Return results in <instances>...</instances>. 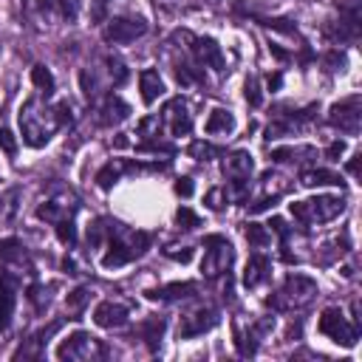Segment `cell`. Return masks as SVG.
Instances as JSON below:
<instances>
[{
	"mask_svg": "<svg viewBox=\"0 0 362 362\" xmlns=\"http://www.w3.org/2000/svg\"><path fill=\"white\" fill-rule=\"evenodd\" d=\"M71 122V105L57 102L54 107L45 105L40 96H31L20 107V136L28 147H42L51 141V136Z\"/></svg>",
	"mask_w": 362,
	"mask_h": 362,
	"instance_id": "6da1fadb",
	"label": "cell"
},
{
	"mask_svg": "<svg viewBox=\"0 0 362 362\" xmlns=\"http://www.w3.org/2000/svg\"><path fill=\"white\" fill-rule=\"evenodd\" d=\"M107 252L102 257V266L105 269H119L136 257H141L150 246V235L147 232H136L130 226H124L122 221H113L110 218V226H107Z\"/></svg>",
	"mask_w": 362,
	"mask_h": 362,
	"instance_id": "7a4b0ae2",
	"label": "cell"
},
{
	"mask_svg": "<svg viewBox=\"0 0 362 362\" xmlns=\"http://www.w3.org/2000/svg\"><path fill=\"white\" fill-rule=\"evenodd\" d=\"M314 297H317V280H311L305 274H288L283 280V286L272 297H266V305L274 311H300Z\"/></svg>",
	"mask_w": 362,
	"mask_h": 362,
	"instance_id": "3957f363",
	"label": "cell"
},
{
	"mask_svg": "<svg viewBox=\"0 0 362 362\" xmlns=\"http://www.w3.org/2000/svg\"><path fill=\"white\" fill-rule=\"evenodd\" d=\"M294 221H300L303 226H314V223H328L337 215L345 212V201L339 195H317V198H305V201H294L291 206Z\"/></svg>",
	"mask_w": 362,
	"mask_h": 362,
	"instance_id": "277c9868",
	"label": "cell"
},
{
	"mask_svg": "<svg viewBox=\"0 0 362 362\" xmlns=\"http://www.w3.org/2000/svg\"><path fill=\"white\" fill-rule=\"evenodd\" d=\"M107 356V348L102 339L90 337L88 331H74L68 334L59 348H57V359H68V362H96V359H105Z\"/></svg>",
	"mask_w": 362,
	"mask_h": 362,
	"instance_id": "5b68a950",
	"label": "cell"
},
{
	"mask_svg": "<svg viewBox=\"0 0 362 362\" xmlns=\"http://www.w3.org/2000/svg\"><path fill=\"white\" fill-rule=\"evenodd\" d=\"M173 42H187V54L192 57L195 65L201 68H215V71H223V54H221V45L209 37H195L189 31H175L173 34Z\"/></svg>",
	"mask_w": 362,
	"mask_h": 362,
	"instance_id": "8992f818",
	"label": "cell"
},
{
	"mask_svg": "<svg viewBox=\"0 0 362 362\" xmlns=\"http://www.w3.org/2000/svg\"><path fill=\"white\" fill-rule=\"evenodd\" d=\"M235 260V249L223 235H209L204 238V260H201V272L204 277H221L229 272Z\"/></svg>",
	"mask_w": 362,
	"mask_h": 362,
	"instance_id": "52a82bcc",
	"label": "cell"
},
{
	"mask_svg": "<svg viewBox=\"0 0 362 362\" xmlns=\"http://www.w3.org/2000/svg\"><path fill=\"white\" fill-rule=\"evenodd\" d=\"M252 173H255V158H252L249 150H232V153H226V158H223V175L229 178L232 195H235L238 201L246 198Z\"/></svg>",
	"mask_w": 362,
	"mask_h": 362,
	"instance_id": "ba28073f",
	"label": "cell"
},
{
	"mask_svg": "<svg viewBox=\"0 0 362 362\" xmlns=\"http://www.w3.org/2000/svg\"><path fill=\"white\" fill-rule=\"evenodd\" d=\"M320 334H325V337L334 339L337 345L354 348L356 339H359V325L348 322L339 308H325V311L320 314Z\"/></svg>",
	"mask_w": 362,
	"mask_h": 362,
	"instance_id": "9c48e42d",
	"label": "cell"
},
{
	"mask_svg": "<svg viewBox=\"0 0 362 362\" xmlns=\"http://www.w3.org/2000/svg\"><path fill=\"white\" fill-rule=\"evenodd\" d=\"M76 209H79L76 195H71L68 189H59V192H54L51 198H45V201L37 206V218L57 226V223H62V221H74Z\"/></svg>",
	"mask_w": 362,
	"mask_h": 362,
	"instance_id": "30bf717a",
	"label": "cell"
},
{
	"mask_svg": "<svg viewBox=\"0 0 362 362\" xmlns=\"http://www.w3.org/2000/svg\"><path fill=\"white\" fill-rule=\"evenodd\" d=\"M272 328H274V317H260V320L249 322L246 328H243L240 322H235V325H232V334H235V348H238V354H240V356H252V354L257 351L260 339H263Z\"/></svg>",
	"mask_w": 362,
	"mask_h": 362,
	"instance_id": "8fae6325",
	"label": "cell"
},
{
	"mask_svg": "<svg viewBox=\"0 0 362 362\" xmlns=\"http://www.w3.org/2000/svg\"><path fill=\"white\" fill-rule=\"evenodd\" d=\"M328 122H331L334 127H339L342 133L356 136V133H359V124H362V99H359V93H354V96L337 102V105L328 110Z\"/></svg>",
	"mask_w": 362,
	"mask_h": 362,
	"instance_id": "7c38bea8",
	"label": "cell"
},
{
	"mask_svg": "<svg viewBox=\"0 0 362 362\" xmlns=\"http://www.w3.org/2000/svg\"><path fill=\"white\" fill-rule=\"evenodd\" d=\"M317 116V105H308L305 110H291V113H280L269 127H266V141L272 139H283V136H291L297 130H303L311 119Z\"/></svg>",
	"mask_w": 362,
	"mask_h": 362,
	"instance_id": "4fadbf2b",
	"label": "cell"
},
{
	"mask_svg": "<svg viewBox=\"0 0 362 362\" xmlns=\"http://www.w3.org/2000/svg\"><path fill=\"white\" fill-rule=\"evenodd\" d=\"M147 34V23L141 17H113L105 25V40L113 45H127Z\"/></svg>",
	"mask_w": 362,
	"mask_h": 362,
	"instance_id": "5bb4252c",
	"label": "cell"
},
{
	"mask_svg": "<svg viewBox=\"0 0 362 362\" xmlns=\"http://www.w3.org/2000/svg\"><path fill=\"white\" fill-rule=\"evenodd\" d=\"M161 124L170 130V136H187L192 130V116L187 110V102L181 96L170 99L161 110Z\"/></svg>",
	"mask_w": 362,
	"mask_h": 362,
	"instance_id": "9a60e30c",
	"label": "cell"
},
{
	"mask_svg": "<svg viewBox=\"0 0 362 362\" xmlns=\"http://www.w3.org/2000/svg\"><path fill=\"white\" fill-rule=\"evenodd\" d=\"M218 325V311L209 308V305H201L189 314L181 317V325H178V337L181 339H189V337H201L204 331L215 328Z\"/></svg>",
	"mask_w": 362,
	"mask_h": 362,
	"instance_id": "2e32d148",
	"label": "cell"
},
{
	"mask_svg": "<svg viewBox=\"0 0 362 362\" xmlns=\"http://www.w3.org/2000/svg\"><path fill=\"white\" fill-rule=\"evenodd\" d=\"M17 286H20V277L17 274L0 272V334L11 325L14 305H17Z\"/></svg>",
	"mask_w": 362,
	"mask_h": 362,
	"instance_id": "e0dca14e",
	"label": "cell"
},
{
	"mask_svg": "<svg viewBox=\"0 0 362 362\" xmlns=\"http://www.w3.org/2000/svg\"><path fill=\"white\" fill-rule=\"evenodd\" d=\"M260 189H263V195L249 206L252 212H263L269 204H274V201L288 189V181H286L280 173H272V170H269V173L260 175Z\"/></svg>",
	"mask_w": 362,
	"mask_h": 362,
	"instance_id": "ac0fdd59",
	"label": "cell"
},
{
	"mask_svg": "<svg viewBox=\"0 0 362 362\" xmlns=\"http://www.w3.org/2000/svg\"><path fill=\"white\" fill-rule=\"evenodd\" d=\"M127 317H130V311H127V305L119 303V300H102V303L93 308V322H96L99 328H122V325L127 322Z\"/></svg>",
	"mask_w": 362,
	"mask_h": 362,
	"instance_id": "d6986e66",
	"label": "cell"
},
{
	"mask_svg": "<svg viewBox=\"0 0 362 362\" xmlns=\"http://www.w3.org/2000/svg\"><path fill=\"white\" fill-rule=\"evenodd\" d=\"M269 277H272V260L266 255H252L246 260V269H243V286L246 288H260Z\"/></svg>",
	"mask_w": 362,
	"mask_h": 362,
	"instance_id": "ffe728a7",
	"label": "cell"
},
{
	"mask_svg": "<svg viewBox=\"0 0 362 362\" xmlns=\"http://www.w3.org/2000/svg\"><path fill=\"white\" fill-rule=\"evenodd\" d=\"M147 300H158V303H175V300H189L198 294L195 283H167L161 288H147L144 291Z\"/></svg>",
	"mask_w": 362,
	"mask_h": 362,
	"instance_id": "44dd1931",
	"label": "cell"
},
{
	"mask_svg": "<svg viewBox=\"0 0 362 362\" xmlns=\"http://www.w3.org/2000/svg\"><path fill=\"white\" fill-rule=\"evenodd\" d=\"M139 170V164L136 161H124V158H113V161H107L99 173H96V184L102 187V189H110L124 173H136Z\"/></svg>",
	"mask_w": 362,
	"mask_h": 362,
	"instance_id": "7402d4cb",
	"label": "cell"
},
{
	"mask_svg": "<svg viewBox=\"0 0 362 362\" xmlns=\"http://www.w3.org/2000/svg\"><path fill=\"white\" fill-rule=\"evenodd\" d=\"M99 124H119V122H124L127 116H130V105L122 99V96H116V93H110V96H105V102H102V107H99Z\"/></svg>",
	"mask_w": 362,
	"mask_h": 362,
	"instance_id": "603a6c76",
	"label": "cell"
},
{
	"mask_svg": "<svg viewBox=\"0 0 362 362\" xmlns=\"http://www.w3.org/2000/svg\"><path fill=\"white\" fill-rule=\"evenodd\" d=\"M317 150L308 144H294V147H274L272 150V161L277 164H303V161H314Z\"/></svg>",
	"mask_w": 362,
	"mask_h": 362,
	"instance_id": "cb8c5ba5",
	"label": "cell"
},
{
	"mask_svg": "<svg viewBox=\"0 0 362 362\" xmlns=\"http://www.w3.org/2000/svg\"><path fill=\"white\" fill-rule=\"evenodd\" d=\"M139 90H141V102L144 105H153L164 93V82H161V76H158L156 68H144L139 74Z\"/></svg>",
	"mask_w": 362,
	"mask_h": 362,
	"instance_id": "d4e9b609",
	"label": "cell"
},
{
	"mask_svg": "<svg viewBox=\"0 0 362 362\" xmlns=\"http://www.w3.org/2000/svg\"><path fill=\"white\" fill-rule=\"evenodd\" d=\"M300 184H303V187H325V184H331V187H345V181L339 178V173L322 170V167L303 170V173H300Z\"/></svg>",
	"mask_w": 362,
	"mask_h": 362,
	"instance_id": "484cf974",
	"label": "cell"
},
{
	"mask_svg": "<svg viewBox=\"0 0 362 362\" xmlns=\"http://www.w3.org/2000/svg\"><path fill=\"white\" fill-rule=\"evenodd\" d=\"M59 325L62 322H51L48 328H40L25 345H20V351H17V356H31V359H40L42 354H45V342H48V337L54 334V331H59Z\"/></svg>",
	"mask_w": 362,
	"mask_h": 362,
	"instance_id": "4316f807",
	"label": "cell"
},
{
	"mask_svg": "<svg viewBox=\"0 0 362 362\" xmlns=\"http://www.w3.org/2000/svg\"><path fill=\"white\" fill-rule=\"evenodd\" d=\"M235 116H232V110H223V107H215L212 113H209V119H206V124H204V130L209 133V136H229L232 130H235Z\"/></svg>",
	"mask_w": 362,
	"mask_h": 362,
	"instance_id": "83f0119b",
	"label": "cell"
},
{
	"mask_svg": "<svg viewBox=\"0 0 362 362\" xmlns=\"http://www.w3.org/2000/svg\"><path fill=\"white\" fill-rule=\"evenodd\" d=\"M164 328H167V320H164V317H150V320H144V322L139 325V334H141V339L150 345V351L158 348Z\"/></svg>",
	"mask_w": 362,
	"mask_h": 362,
	"instance_id": "f1b7e54d",
	"label": "cell"
},
{
	"mask_svg": "<svg viewBox=\"0 0 362 362\" xmlns=\"http://www.w3.org/2000/svg\"><path fill=\"white\" fill-rule=\"evenodd\" d=\"M90 288L88 286H79V288H74L68 297H65V308H68V314H71V320H79V314L88 308V303H90Z\"/></svg>",
	"mask_w": 362,
	"mask_h": 362,
	"instance_id": "f546056e",
	"label": "cell"
},
{
	"mask_svg": "<svg viewBox=\"0 0 362 362\" xmlns=\"http://www.w3.org/2000/svg\"><path fill=\"white\" fill-rule=\"evenodd\" d=\"M31 82H34V88H37V93L40 96H51L54 93V76H51V71L45 68V65H34L31 68Z\"/></svg>",
	"mask_w": 362,
	"mask_h": 362,
	"instance_id": "4dcf8cb0",
	"label": "cell"
},
{
	"mask_svg": "<svg viewBox=\"0 0 362 362\" xmlns=\"http://www.w3.org/2000/svg\"><path fill=\"white\" fill-rule=\"evenodd\" d=\"M246 240H249V246L263 249V246L272 243V232H269V226H263V223H246Z\"/></svg>",
	"mask_w": 362,
	"mask_h": 362,
	"instance_id": "1f68e13d",
	"label": "cell"
},
{
	"mask_svg": "<svg viewBox=\"0 0 362 362\" xmlns=\"http://www.w3.org/2000/svg\"><path fill=\"white\" fill-rule=\"evenodd\" d=\"M161 127H164V124H161V116H156V113H153V116H144V119L139 122L136 133H139V136H144V141H153V139H158V136H161Z\"/></svg>",
	"mask_w": 362,
	"mask_h": 362,
	"instance_id": "d6a6232c",
	"label": "cell"
},
{
	"mask_svg": "<svg viewBox=\"0 0 362 362\" xmlns=\"http://www.w3.org/2000/svg\"><path fill=\"white\" fill-rule=\"evenodd\" d=\"M187 153L195 158V161H209V158H215V156H221L223 150L221 147H215V144H209V141H192L189 147H187Z\"/></svg>",
	"mask_w": 362,
	"mask_h": 362,
	"instance_id": "836d02e7",
	"label": "cell"
},
{
	"mask_svg": "<svg viewBox=\"0 0 362 362\" xmlns=\"http://www.w3.org/2000/svg\"><path fill=\"white\" fill-rule=\"evenodd\" d=\"M17 198H20V189H6L0 192V221H11L14 212H17Z\"/></svg>",
	"mask_w": 362,
	"mask_h": 362,
	"instance_id": "e575fe53",
	"label": "cell"
},
{
	"mask_svg": "<svg viewBox=\"0 0 362 362\" xmlns=\"http://www.w3.org/2000/svg\"><path fill=\"white\" fill-rule=\"evenodd\" d=\"M105 62H107V76H110V82H113V85H124L127 76H130V71L124 68V62L116 59V57H107Z\"/></svg>",
	"mask_w": 362,
	"mask_h": 362,
	"instance_id": "d590c367",
	"label": "cell"
},
{
	"mask_svg": "<svg viewBox=\"0 0 362 362\" xmlns=\"http://www.w3.org/2000/svg\"><path fill=\"white\" fill-rule=\"evenodd\" d=\"M226 201H229V192H226V187H212V189L204 195V204H206L212 212H221V209L226 206Z\"/></svg>",
	"mask_w": 362,
	"mask_h": 362,
	"instance_id": "8d00e7d4",
	"label": "cell"
},
{
	"mask_svg": "<svg viewBox=\"0 0 362 362\" xmlns=\"http://www.w3.org/2000/svg\"><path fill=\"white\" fill-rule=\"evenodd\" d=\"M54 14L74 23L79 17V0H54Z\"/></svg>",
	"mask_w": 362,
	"mask_h": 362,
	"instance_id": "74e56055",
	"label": "cell"
},
{
	"mask_svg": "<svg viewBox=\"0 0 362 362\" xmlns=\"http://www.w3.org/2000/svg\"><path fill=\"white\" fill-rule=\"evenodd\" d=\"M17 147H20V144H17V136H14L8 127H0V150H3L8 158H14V156H17Z\"/></svg>",
	"mask_w": 362,
	"mask_h": 362,
	"instance_id": "f35d334b",
	"label": "cell"
},
{
	"mask_svg": "<svg viewBox=\"0 0 362 362\" xmlns=\"http://www.w3.org/2000/svg\"><path fill=\"white\" fill-rule=\"evenodd\" d=\"M175 223L181 226V229H195V226H201V218L192 212V209H187V206H181L178 212H175Z\"/></svg>",
	"mask_w": 362,
	"mask_h": 362,
	"instance_id": "ab89813d",
	"label": "cell"
},
{
	"mask_svg": "<svg viewBox=\"0 0 362 362\" xmlns=\"http://www.w3.org/2000/svg\"><path fill=\"white\" fill-rule=\"evenodd\" d=\"M25 8H28L31 14L48 20V17L54 14V0H25Z\"/></svg>",
	"mask_w": 362,
	"mask_h": 362,
	"instance_id": "60d3db41",
	"label": "cell"
},
{
	"mask_svg": "<svg viewBox=\"0 0 362 362\" xmlns=\"http://www.w3.org/2000/svg\"><path fill=\"white\" fill-rule=\"evenodd\" d=\"M266 226H269V232H274V235L280 238V246L286 249V243H288V235H291V229H288V223H286L283 218H272V221H269Z\"/></svg>",
	"mask_w": 362,
	"mask_h": 362,
	"instance_id": "b9f144b4",
	"label": "cell"
},
{
	"mask_svg": "<svg viewBox=\"0 0 362 362\" xmlns=\"http://www.w3.org/2000/svg\"><path fill=\"white\" fill-rule=\"evenodd\" d=\"M246 102H249L252 107H260V105H263V93H260V85H257L255 76L246 82Z\"/></svg>",
	"mask_w": 362,
	"mask_h": 362,
	"instance_id": "7bdbcfd3",
	"label": "cell"
},
{
	"mask_svg": "<svg viewBox=\"0 0 362 362\" xmlns=\"http://www.w3.org/2000/svg\"><path fill=\"white\" fill-rule=\"evenodd\" d=\"M164 255H167V257H173V260L189 263V260H192V255H195V249H189V246H167V249H164Z\"/></svg>",
	"mask_w": 362,
	"mask_h": 362,
	"instance_id": "ee69618b",
	"label": "cell"
},
{
	"mask_svg": "<svg viewBox=\"0 0 362 362\" xmlns=\"http://www.w3.org/2000/svg\"><path fill=\"white\" fill-rule=\"evenodd\" d=\"M25 297L34 303V308H37V311H42V308L48 305V294H45V288H42V286H31Z\"/></svg>",
	"mask_w": 362,
	"mask_h": 362,
	"instance_id": "f6af8a7d",
	"label": "cell"
},
{
	"mask_svg": "<svg viewBox=\"0 0 362 362\" xmlns=\"http://www.w3.org/2000/svg\"><path fill=\"white\" fill-rule=\"evenodd\" d=\"M263 25H269V28H277V31H286V34H297V28L291 25V20H283V17H266V20H260Z\"/></svg>",
	"mask_w": 362,
	"mask_h": 362,
	"instance_id": "bcb514c9",
	"label": "cell"
},
{
	"mask_svg": "<svg viewBox=\"0 0 362 362\" xmlns=\"http://www.w3.org/2000/svg\"><path fill=\"white\" fill-rule=\"evenodd\" d=\"M325 65H328V71H342V65H345V54L331 51V54L325 57Z\"/></svg>",
	"mask_w": 362,
	"mask_h": 362,
	"instance_id": "7dc6e473",
	"label": "cell"
},
{
	"mask_svg": "<svg viewBox=\"0 0 362 362\" xmlns=\"http://www.w3.org/2000/svg\"><path fill=\"white\" fill-rule=\"evenodd\" d=\"M192 189H195V187H192V178H178V181H175V192H178L181 198H189Z\"/></svg>",
	"mask_w": 362,
	"mask_h": 362,
	"instance_id": "c3c4849f",
	"label": "cell"
},
{
	"mask_svg": "<svg viewBox=\"0 0 362 362\" xmlns=\"http://www.w3.org/2000/svg\"><path fill=\"white\" fill-rule=\"evenodd\" d=\"M342 153H345V141H334V144H331V147L325 150V156H328L331 161H337V158H339Z\"/></svg>",
	"mask_w": 362,
	"mask_h": 362,
	"instance_id": "681fc988",
	"label": "cell"
},
{
	"mask_svg": "<svg viewBox=\"0 0 362 362\" xmlns=\"http://www.w3.org/2000/svg\"><path fill=\"white\" fill-rule=\"evenodd\" d=\"M269 51H272V54H274L277 59H288V54H286V51H283V48L277 45V42H272V45H269Z\"/></svg>",
	"mask_w": 362,
	"mask_h": 362,
	"instance_id": "f907efd6",
	"label": "cell"
},
{
	"mask_svg": "<svg viewBox=\"0 0 362 362\" xmlns=\"http://www.w3.org/2000/svg\"><path fill=\"white\" fill-rule=\"evenodd\" d=\"M283 85V76L280 74H274V76H269V90H277Z\"/></svg>",
	"mask_w": 362,
	"mask_h": 362,
	"instance_id": "816d5d0a",
	"label": "cell"
},
{
	"mask_svg": "<svg viewBox=\"0 0 362 362\" xmlns=\"http://www.w3.org/2000/svg\"><path fill=\"white\" fill-rule=\"evenodd\" d=\"M359 158H362V156H354V158H351V164H348V173H351V175H359Z\"/></svg>",
	"mask_w": 362,
	"mask_h": 362,
	"instance_id": "f5cc1de1",
	"label": "cell"
},
{
	"mask_svg": "<svg viewBox=\"0 0 362 362\" xmlns=\"http://www.w3.org/2000/svg\"><path fill=\"white\" fill-rule=\"evenodd\" d=\"M96 3V17H102V11H105V6L110 3V0H93Z\"/></svg>",
	"mask_w": 362,
	"mask_h": 362,
	"instance_id": "db71d44e",
	"label": "cell"
}]
</instances>
